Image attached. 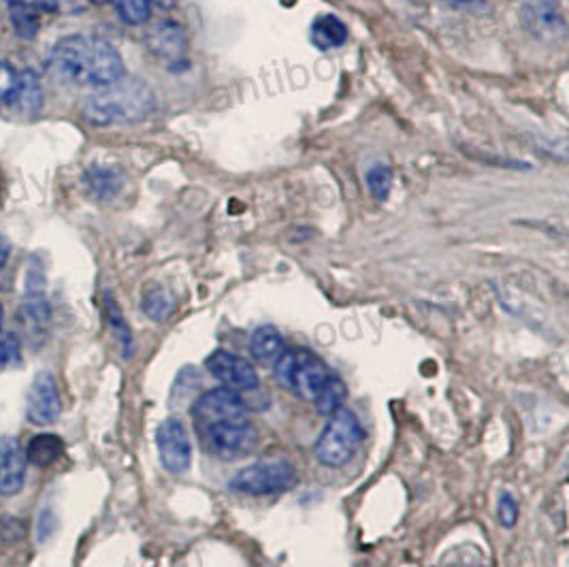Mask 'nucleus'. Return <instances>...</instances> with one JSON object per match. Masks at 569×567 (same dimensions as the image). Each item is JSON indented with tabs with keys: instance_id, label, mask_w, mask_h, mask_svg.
<instances>
[{
	"instance_id": "nucleus-1",
	"label": "nucleus",
	"mask_w": 569,
	"mask_h": 567,
	"mask_svg": "<svg viewBox=\"0 0 569 567\" xmlns=\"http://www.w3.org/2000/svg\"><path fill=\"white\" fill-rule=\"evenodd\" d=\"M50 67L75 86L101 90L124 77V60L107 39L96 35L62 37L50 52Z\"/></svg>"
},
{
	"instance_id": "nucleus-2",
	"label": "nucleus",
	"mask_w": 569,
	"mask_h": 567,
	"mask_svg": "<svg viewBox=\"0 0 569 567\" xmlns=\"http://www.w3.org/2000/svg\"><path fill=\"white\" fill-rule=\"evenodd\" d=\"M81 111L94 126L135 124L156 111V94L143 79L122 77L116 84L86 96Z\"/></svg>"
},
{
	"instance_id": "nucleus-3",
	"label": "nucleus",
	"mask_w": 569,
	"mask_h": 567,
	"mask_svg": "<svg viewBox=\"0 0 569 567\" xmlns=\"http://www.w3.org/2000/svg\"><path fill=\"white\" fill-rule=\"evenodd\" d=\"M363 425L356 414L348 408H339L331 414L327 427L320 433L316 442V459L324 467H344L348 465L363 444Z\"/></svg>"
},
{
	"instance_id": "nucleus-4",
	"label": "nucleus",
	"mask_w": 569,
	"mask_h": 567,
	"mask_svg": "<svg viewBox=\"0 0 569 567\" xmlns=\"http://www.w3.org/2000/svg\"><path fill=\"white\" fill-rule=\"evenodd\" d=\"M273 374L292 393H297L301 399L314 401L322 384L327 382L331 371L320 356L310 350H284L278 361L273 365Z\"/></svg>"
},
{
	"instance_id": "nucleus-5",
	"label": "nucleus",
	"mask_w": 569,
	"mask_h": 567,
	"mask_svg": "<svg viewBox=\"0 0 569 567\" xmlns=\"http://www.w3.org/2000/svg\"><path fill=\"white\" fill-rule=\"evenodd\" d=\"M15 322H18L22 337L32 348H41L45 344L52 322V305L45 297V275L41 265L35 263V258L28 267L26 295L18 314H15Z\"/></svg>"
},
{
	"instance_id": "nucleus-6",
	"label": "nucleus",
	"mask_w": 569,
	"mask_h": 567,
	"mask_svg": "<svg viewBox=\"0 0 569 567\" xmlns=\"http://www.w3.org/2000/svg\"><path fill=\"white\" fill-rule=\"evenodd\" d=\"M299 476L288 461H258L239 469L231 480V491L252 497L280 495L295 489Z\"/></svg>"
},
{
	"instance_id": "nucleus-7",
	"label": "nucleus",
	"mask_w": 569,
	"mask_h": 567,
	"mask_svg": "<svg viewBox=\"0 0 569 567\" xmlns=\"http://www.w3.org/2000/svg\"><path fill=\"white\" fill-rule=\"evenodd\" d=\"M199 440L209 455L231 461L243 455H250L256 448L258 429L252 420H248V416L222 420V423L199 429Z\"/></svg>"
},
{
	"instance_id": "nucleus-8",
	"label": "nucleus",
	"mask_w": 569,
	"mask_h": 567,
	"mask_svg": "<svg viewBox=\"0 0 569 567\" xmlns=\"http://www.w3.org/2000/svg\"><path fill=\"white\" fill-rule=\"evenodd\" d=\"M518 20L535 41L559 43L567 37V18L559 0H527Z\"/></svg>"
},
{
	"instance_id": "nucleus-9",
	"label": "nucleus",
	"mask_w": 569,
	"mask_h": 567,
	"mask_svg": "<svg viewBox=\"0 0 569 567\" xmlns=\"http://www.w3.org/2000/svg\"><path fill=\"white\" fill-rule=\"evenodd\" d=\"M250 412V405L241 393L231 391V388L220 386L201 395L192 405V420L194 427L203 429L209 425L222 423V420H235V418H246Z\"/></svg>"
},
{
	"instance_id": "nucleus-10",
	"label": "nucleus",
	"mask_w": 569,
	"mask_h": 567,
	"mask_svg": "<svg viewBox=\"0 0 569 567\" xmlns=\"http://www.w3.org/2000/svg\"><path fill=\"white\" fill-rule=\"evenodd\" d=\"M156 446L162 467L169 474H186L192 463V442L180 418H167L156 431Z\"/></svg>"
},
{
	"instance_id": "nucleus-11",
	"label": "nucleus",
	"mask_w": 569,
	"mask_h": 567,
	"mask_svg": "<svg viewBox=\"0 0 569 567\" xmlns=\"http://www.w3.org/2000/svg\"><path fill=\"white\" fill-rule=\"evenodd\" d=\"M62 412V401L52 371H39L26 395V418L37 427L54 425Z\"/></svg>"
},
{
	"instance_id": "nucleus-12",
	"label": "nucleus",
	"mask_w": 569,
	"mask_h": 567,
	"mask_svg": "<svg viewBox=\"0 0 569 567\" xmlns=\"http://www.w3.org/2000/svg\"><path fill=\"white\" fill-rule=\"evenodd\" d=\"M207 369L211 376L220 380L226 388H231V391H237V393L256 391L260 384L254 365L226 350H216L214 354H211L207 359Z\"/></svg>"
},
{
	"instance_id": "nucleus-13",
	"label": "nucleus",
	"mask_w": 569,
	"mask_h": 567,
	"mask_svg": "<svg viewBox=\"0 0 569 567\" xmlns=\"http://www.w3.org/2000/svg\"><path fill=\"white\" fill-rule=\"evenodd\" d=\"M145 43H148L150 52L165 60L169 64H182L186 62V54H188V37L184 28L173 22V20H160L156 22L148 35H145Z\"/></svg>"
},
{
	"instance_id": "nucleus-14",
	"label": "nucleus",
	"mask_w": 569,
	"mask_h": 567,
	"mask_svg": "<svg viewBox=\"0 0 569 567\" xmlns=\"http://www.w3.org/2000/svg\"><path fill=\"white\" fill-rule=\"evenodd\" d=\"M26 452L11 435L0 437V495H18L26 480Z\"/></svg>"
},
{
	"instance_id": "nucleus-15",
	"label": "nucleus",
	"mask_w": 569,
	"mask_h": 567,
	"mask_svg": "<svg viewBox=\"0 0 569 567\" xmlns=\"http://www.w3.org/2000/svg\"><path fill=\"white\" fill-rule=\"evenodd\" d=\"M124 171L120 167L107 165H90L84 171V186L90 192V197L96 201H111L116 199L124 188Z\"/></svg>"
},
{
	"instance_id": "nucleus-16",
	"label": "nucleus",
	"mask_w": 569,
	"mask_h": 567,
	"mask_svg": "<svg viewBox=\"0 0 569 567\" xmlns=\"http://www.w3.org/2000/svg\"><path fill=\"white\" fill-rule=\"evenodd\" d=\"M15 113H22V116H37L43 107V90L41 81L35 71H20V84L15 88L13 96L7 103Z\"/></svg>"
},
{
	"instance_id": "nucleus-17",
	"label": "nucleus",
	"mask_w": 569,
	"mask_h": 567,
	"mask_svg": "<svg viewBox=\"0 0 569 567\" xmlns=\"http://www.w3.org/2000/svg\"><path fill=\"white\" fill-rule=\"evenodd\" d=\"M310 41L320 52H331L348 43V26L333 13H322L310 26Z\"/></svg>"
},
{
	"instance_id": "nucleus-18",
	"label": "nucleus",
	"mask_w": 569,
	"mask_h": 567,
	"mask_svg": "<svg viewBox=\"0 0 569 567\" xmlns=\"http://www.w3.org/2000/svg\"><path fill=\"white\" fill-rule=\"evenodd\" d=\"M284 350H286L284 337L278 329L271 327V324L258 327L250 337V352L254 356V361L260 365L273 367L275 361H278L284 354Z\"/></svg>"
},
{
	"instance_id": "nucleus-19",
	"label": "nucleus",
	"mask_w": 569,
	"mask_h": 567,
	"mask_svg": "<svg viewBox=\"0 0 569 567\" xmlns=\"http://www.w3.org/2000/svg\"><path fill=\"white\" fill-rule=\"evenodd\" d=\"M64 452V442L54 433H39L32 437L26 448V461L35 467L54 465Z\"/></svg>"
},
{
	"instance_id": "nucleus-20",
	"label": "nucleus",
	"mask_w": 569,
	"mask_h": 567,
	"mask_svg": "<svg viewBox=\"0 0 569 567\" xmlns=\"http://www.w3.org/2000/svg\"><path fill=\"white\" fill-rule=\"evenodd\" d=\"M9 9V20L15 30V35L24 41L37 39L39 35V15L37 9L28 0H5Z\"/></svg>"
},
{
	"instance_id": "nucleus-21",
	"label": "nucleus",
	"mask_w": 569,
	"mask_h": 567,
	"mask_svg": "<svg viewBox=\"0 0 569 567\" xmlns=\"http://www.w3.org/2000/svg\"><path fill=\"white\" fill-rule=\"evenodd\" d=\"M346 397H348V388H346L344 380H341L335 374H331L327 378V382L322 384V388H320L316 399H314L318 414H322V416L335 414L339 408H344Z\"/></svg>"
},
{
	"instance_id": "nucleus-22",
	"label": "nucleus",
	"mask_w": 569,
	"mask_h": 567,
	"mask_svg": "<svg viewBox=\"0 0 569 567\" xmlns=\"http://www.w3.org/2000/svg\"><path fill=\"white\" fill-rule=\"evenodd\" d=\"M105 310H107V320H109V327L111 331L116 333L118 337V342L122 346V354H124V359H130L133 356V350H135V339H133V331H130L128 327V322L122 314V310L118 307L116 299H113L109 293L105 295Z\"/></svg>"
},
{
	"instance_id": "nucleus-23",
	"label": "nucleus",
	"mask_w": 569,
	"mask_h": 567,
	"mask_svg": "<svg viewBox=\"0 0 569 567\" xmlns=\"http://www.w3.org/2000/svg\"><path fill=\"white\" fill-rule=\"evenodd\" d=\"M141 310L154 322H165L173 314V299L160 286L148 288L141 297Z\"/></svg>"
},
{
	"instance_id": "nucleus-24",
	"label": "nucleus",
	"mask_w": 569,
	"mask_h": 567,
	"mask_svg": "<svg viewBox=\"0 0 569 567\" xmlns=\"http://www.w3.org/2000/svg\"><path fill=\"white\" fill-rule=\"evenodd\" d=\"M120 20L128 26H141L150 20L152 0H111Z\"/></svg>"
},
{
	"instance_id": "nucleus-25",
	"label": "nucleus",
	"mask_w": 569,
	"mask_h": 567,
	"mask_svg": "<svg viewBox=\"0 0 569 567\" xmlns=\"http://www.w3.org/2000/svg\"><path fill=\"white\" fill-rule=\"evenodd\" d=\"M365 182L371 197L378 203H384L388 199L390 188H393V169L388 165H373L365 175Z\"/></svg>"
},
{
	"instance_id": "nucleus-26",
	"label": "nucleus",
	"mask_w": 569,
	"mask_h": 567,
	"mask_svg": "<svg viewBox=\"0 0 569 567\" xmlns=\"http://www.w3.org/2000/svg\"><path fill=\"white\" fill-rule=\"evenodd\" d=\"M22 346L20 339L11 331H0V371L9 367H20Z\"/></svg>"
},
{
	"instance_id": "nucleus-27",
	"label": "nucleus",
	"mask_w": 569,
	"mask_h": 567,
	"mask_svg": "<svg viewBox=\"0 0 569 567\" xmlns=\"http://www.w3.org/2000/svg\"><path fill=\"white\" fill-rule=\"evenodd\" d=\"M20 84V71H15L9 62H0V103H9L15 88Z\"/></svg>"
},
{
	"instance_id": "nucleus-28",
	"label": "nucleus",
	"mask_w": 569,
	"mask_h": 567,
	"mask_svg": "<svg viewBox=\"0 0 569 567\" xmlns=\"http://www.w3.org/2000/svg\"><path fill=\"white\" fill-rule=\"evenodd\" d=\"M497 514H499V523L506 529H512L516 525V521H518V504H516V499H514L512 493H503L499 497Z\"/></svg>"
},
{
	"instance_id": "nucleus-29",
	"label": "nucleus",
	"mask_w": 569,
	"mask_h": 567,
	"mask_svg": "<svg viewBox=\"0 0 569 567\" xmlns=\"http://www.w3.org/2000/svg\"><path fill=\"white\" fill-rule=\"evenodd\" d=\"M442 3L450 5V7H461V9H482L486 7L484 0H442Z\"/></svg>"
},
{
	"instance_id": "nucleus-30",
	"label": "nucleus",
	"mask_w": 569,
	"mask_h": 567,
	"mask_svg": "<svg viewBox=\"0 0 569 567\" xmlns=\"http://www.w3.org/2000/svg\"><path fill=\"white\" fill-rule=\"evenodd\" d=\"M9 256H11V241L3 233H0V269L7 265Z\"/></svg>"
},
{
	"instance_id": "nucleus-31",
	"label": "nucleus",
	"mask_w": 569,
	"mask_h": 567,
	"mask_svg": "<svg viewBox=\"0 0 569 567\" xmlns=\"http://www.w3.org/2000/svg\"><path fill=\"white\" fill-rule=\"evenodd\" d=\"M35 3L45 13H58L60 11V0H35Z\"/></svg>"
},
{
	"instance_id": "nucleus-32",
	"label": "nucleus",
	"mask_w": 569,
	"mask_h": 567,
	"mask_svg": "<svg viewBox=\"0 0 569 567\" xmlns=\"http://www.w3.org/2000/svg\"><path fill=\"white\" fill-rule=\"evenodd\" d=\"M86 3H90V5H105L107 0H86Z\"/></svg>"
},
{
	"instance_id": "nucleus-33",
	"label": "nucleus",
	"mask_w": 569,
	"mask_h": 567,
	"mask_svg": "<svg viewBox=\"0 0 569 567\" xmlns=\"http://www.w3.org/2000/svg\"><path fill=\"white\" fill-rule=\"evenodd\" d=\"M3 316H5V310H3V303H0V327H3Z\"/></svg>"
}]
</instances>
